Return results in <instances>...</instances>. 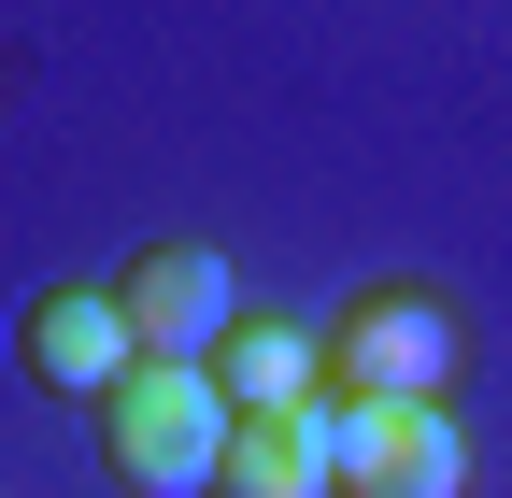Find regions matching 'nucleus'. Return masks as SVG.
I'll use <instances>...</instances> for the list:
<instances>
[{
	"instance_id": "obj_1",
	"label": "nucleus",
	"mask_w": 512,
	"mask_h": 498,
	"mask_svg": "<svg viewBox=\"0 0 512 498\" xmlns=\"http://www.w3.org/2000/svg\"><path fill=\"white\" fill-rule=\"evenodd\" d=\"M86 413H100V470H114L128 498H214V456H228V399H214V370H157V356H128Z\"/></svg>"
},
{
	"instance_id": "obj_2",
	"label": "nucleus",
	"mask_w": 512,
	"mask_h": 498,
	"mask_svg": "<svg viewBox=\"0 0 512 498\" xmlns=\"http://www.w3.org/2000/svg\"><path fill=\"white\" fill-rule=\"evenodd\" d=\"M456 299H427V285H356L328 328H313V385L328 399H441L456 385Z\"/></svg>"
},
{
	"instance_id": "obj_3",
	"label": "nucleus",
	"mask_w": 512,
	"mask_h": 498,
	"mask_svg": "<svg viewBox=\"0 0 512 498\" xmlns=\"http://www.w3.org/2000/svg\"><path fill=\"white\" fill-rule=\"evenodd\" d=\"M328 498H470V442L441 399H328Z\"/></svg>"
},
{
	"instance_id": "obj_4",
	"label": "nucleus",
	"mask_w": 512,
	"mask_h": 498,
	"mask_svg": "<svg viewBox=\"0 0 512 498\" xmlns=\"http://www.w3.org/2000/svg\"><path fill=\"white\" fill-rule=\"evenodd\" d=\"M114 328L157 370H214V342L242 328V271L214 257V242H143V257L114 271Z\"/></svg>"
},
{
	"instance_id": "obj_5",
	"label": "nucleus",
	"mask_w": 512,
	"mask_h": 498,
	"mask_svg": "<svg viewBox=\"0 0 512 498\" xmlns=\"http://www.w3.org/2000/svg\"><path fill=\"white\" fill-rule=\"evenodd\" d=\"M15 356H29V385H43V399H100L114 370H128L114 285H43L29 314H15Z\"/></svg>"
},
{
	"instance_id": "obj_6",
	"label": "nucleus",
	"mask_w": 512,
	"mask_h": 498,
	"mask_svg": "<svg viewBox=\"0 0 512 498\" xmlns=\"http://www.w3.org/2000/svg\"><path fill=\"white\" fill-rule=\"evenodd\" d=\"M214 498H328V399H285V413H228Z\"/></svg>"
},
{
	"instance_id": "obj_7",
	"label": "nucleus",
	"mask_w": 512,
	"mask_h": 498,
	"mask_svg": "<svg viewBox=\"0 0 512 498\" xmlns=\"http://www.w3.org/2000/svg\"><path fill=\"white\" fill-rule=\"evenodd\" d=\"M214 399H228V413H285V399H328V385H313V328H285V314H242V328L214 342Z\"/></svg>"
}]
</instances>
